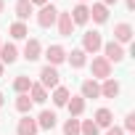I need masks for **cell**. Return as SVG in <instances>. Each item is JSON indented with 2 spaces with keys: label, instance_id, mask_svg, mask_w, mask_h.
Returning <instances> with one entry per match:
<instances>
[{
  "label": "cell",
  "instance_id": "33",
  "mask_svg": "<svg viewBox=\"0 0 135 135\" xmlns=\"http://www.w3.org/2000/svg\"><path fill=\"white\" fill-rule=\"evenodd\" d=\"M6 11V0H0V13H3Z\"/></svg>",
  "mask_w": 135,
  "mask_h": 135
},
{
  "label": "cell",
  "instance_id": "10",
  "mask_svg": "<svg viewBox=\"0 0 135 135\" xmlns=\"http://www.w3.org/2000/svg\"><path fill=\"white\" fill-rule=\"evenodd\" d=\"M85 106H88V101H85L82 95H72L69 101H66V109H69V117H74V119H80V117L85 114Z\"/></svg>",
  "mask_w": 135,
  "mask_h": 135
},
{
  "label": "cell",
  "instance_id": "37",
  "mask_svg": "<svg viewBox=\"0 0 135 135\" xmlns=\"http://www.w3.org/2000/svg\"><path fill=\"white\" fill-rule=\"evenodd\" d=\"M0 45H3V40H0Z\"/></svg>",
  "mask_w": 135,
  "mask_h": 135
},
{
  "label": "cell",
  "instance_id": "9",
  "mask_svg": "<svg viewBox=\"0 0 135 135\" xmlns=\"http://www.w3.org/2000/svg\"><path fill=\"white\" fill-rule=\"evenodd\" d=\"M80 95L88 101V98H101V85H98V80H93V77H88V80H82V85H80Z\"/></svg>",
  "mask_w": 135,
  "mask_h": 135
},
{
  "label": "cell",
  "instance_id": "15",
  "mask_svg": "<svg viewBox=\"0 0 135 135\" xmlns=\"http://www.w3.org/2000/svg\"><path fill=\"white\" fill-rule=\"evenodd\" d=\"M93 122L98 124V130H101V127H103V130H106V127H111V124H114V114H111V109H106V106H103V109H98V111L93 114Z\"/></svg>",
  "mask_w": 135,
  "mask_h": 135
},
{
  "label": "cell",
  "instance_id": "18",
  "mask_svg": "<svg viewBox=\"0 0 135 135\" xmlns=\"http://www.w3.org/2000/svg\"><path fill=\"white\" fill-rule=\"evenodd\" d=\"M119 90H122V85H119L114 77H109V80H103V85H101V98H117Z\"/></svg>",
  "mask_w": 135,
  "mask_h": 135
},
{
  "label": "cell",
  "instance_id": "32",
  "mask_svg": "<svg viewBox=\"0 0 135 135\" xmlns=\"http://www.w3.org/2000/svg\"><path fill=\"white\" fill-rule=\"evenodd\" d=\"M101 3H103V6L109 8V6H117V0H101Z\"/></svg>",
  "mask_w": 135,
  "mask_h": 135
},
{
  "label": "cell",
  "instance_id": "5",
  "mask_svg": "<svg viewBox=\"0 0 135 135\" xmlns=\"http://www.w3.org/2000/svg\"><path fill=\"white\" fill-rule=\"evenodd\" d=\"M90 72H93V80H109V77H111V64H109L103 56H93Z\"/></svg>",
  "mask_w": 135,
  "mask_h": 135
},
{
  "label": "cell",
  "instance_id": "8",
  "mask_svg": "<svg viewBox=\"0 0 135 135\" xmlns=\"http://www.w3.org/2000/svg\"><path fill=\"white\" fill-rule=\"evenodd\" d=\"M24 58L29 64L37 61V58H42V45H40L37 37H27V42H24Z\"/></svg>",
  "mask_w": 135,
  "mask_h": 135
},
{
  "label": "cell",
  "instance_id": "16",
  "mask_svg": "<svg viewBox=\"0 0 135 135\" xmlns=\"http://www.w3.org/2000/svg\"><path fill=\"white\" fill-rule=\"evenodd\" d=\"M66 61H69L72 69H82V66L88 64V53H85L82 48H74L72 53H66Z\"/></svg>",
  "mask_w": 135,
  "mask_h": 135
},
{
  "label": "cell",
  "instance_id": "3",
  "mask_svg": "<svg viewBox=\"0 0 135 135\" xmlns=\"http://www.w3.org/2000/svg\"><path fill=\"white\" fill-rule=\"evenodd\" d=\"M101 50H103V58H106L109 64H122V61L127 58L124 48H122L119 42H114V40H111V42H103V48H101Z\"/></svg>",
  "mask_w": 135,
  "mask_h": 135
},
{
  "label": "cell",
  "instance_id": "17",
  "mask_svg": "<svg viewBox=\"0 0 135 135\" xmlns=\"http://www.w3.org/2000/svg\"><path fill=\"white\" fill-rule=\"evenodd\" d=\"M19 58V50H16V45L13 42H3V45H0V64H13Z\"/></svg>",
  "mask_w": 135,
  "mask_h": 135
},
{
  "label": "cell",
  "instance_id": "20",
  "mask_svg": "<svg viewBox=\"0 0 135 135\" xmlns=\"http://www.w3.org/2000/svg\"><path fill=\"white\" fill-rule=\"evenodd\" d=\"M90 19H93L95 24H106V21H109V8L101 3V0H98V3H93V8H90Z\"/></svg>",
  "mask_w": 135,
  "mask_h": 135
},
{
  "label": "cell",
  "instance_id": "6",
  "mask_svg": "<svg viewBox=\"0 0 135 135\" xmlns=\"http://www.w3.org/2000/svg\"><path fill=\"white\" fill-rule=\"evenodd\" d=\"M132 35H135L132 24H127V21H119V24H114V42H119L122 48H124L127 42H132Z\"/></svg>",
  "mask_w": 135,
  "mask_h": 135
},
{
  "label": "cell",
  "instance_id": "13",
  "mask_svg": "<svg viewBox=\"0 0 135 135\" xmlns=\"http://www.w3.org/2000/svg\"><path fill=\"white\" fill-rule=\"evenodd\" d=\"M37 122L29 117V114H24L21 119H19V124H16V135H37Z\"/></svg>",
  "mask_w": 135,
  "mask_h": 135
},
{
  "label": "cell",
  "instance_id": "19",
  "mask_svg": "<svg viewBox=\"0 0 135 135\" xmlns=\"http://www.w3.org/2000/svg\"><path fill=\"white\" fill-rule=\"evenodd\" d=\"M13 11H16V16H19V21H24L27 24V19L35 13V6L29 3V0H16V6H13Z\"/></svg>",
  "mask_w": 135,
  "mask_h": 135
},
{
  "label": "cell",
  "instance_id": "22",
  "mask_svg": "<svg viewBox=\"0 0 135 135\" xmlns=\"http://www.w3.org/2000/svg\"><path fill=\"white\" fill-rule=\"evenodd\" d=\"M27 95L32 98V103H45V101H48V90H45L40 82H32V88H29Z\"/></svg>",
  "mask_w": 135,
  "mask_h": 135
},
{
  "label": "cell",
  "instance_id": "28",
  "mask_svg": "<svg viewBox=\"0 0 135 135\" xmlns=\"http://www.w3.org/2000/svg\"><path fill=\"white\" fill-rule=\"evenodd\" d=\"M124 132H130V135H135V114L130 111L127 117H124V127H122Z\"/></svg>",
  "mask_w": 135,
  "mask_h": 135
},
{
  "label": "cell",
  "instance_id": "29",
  "mask_svg": "<svg viewBox=\"0 0 135 135\" xmlns=\"http://www.w3.org/2000/svg\"><path fill=\"white\" fill-rule=\"evenodd\" d=\"M106 135H124V130L117 127V124H111V127H106Z\"/></svg>",
  "mask_w": 135,
  "mask_h": 135
},
{
  "label": "cell",
  "instance_id": "27",
  "mask_svg": "<svg viewBox=\"0 0 135 135\" xmlns=\"http://www.w3.org/2000/svg\"><path fill=\"white\" fill-rule=\"evenodd\" d=\"M64 135H80V119H74V117H69L64 122Z\"/></svg>",
  "mask_w": 135,
  "mask_h": 135
},
{
  "label": "cell",
  "instance_id": "11",
  "mask_svg": "<svg viewBox=\"0 0 135 135\" xmlns=\"http://www.w3.org/2000/svg\"><path fill=\"white\" fill-rule=\"evenodd\" d=\"M45 58H48V64H50V66L64 64V61H66V50H64V45H48Z\"/></svg>",
  "mask_w": 135,
  "mask_h": 135
},
{
  "label": "cell",
  "instance_id": "21",
  "mask_svg": "<svg viewBox=\"0 0 135 135\" xmlns=\"http://www.w3.org/2000/svg\"><path fill=\"white\" fill-rule=\"evenodd\" d=\"M8 35H11L13 40H27V37H29V27H27L24 21H13V24L8 27Z\"/></svg>",
  "mask_w": 135,
  "mask_h": 135
},
{
  "label": "cell",
  "instance_id": "26",
  "mask_svg": "<svg viewBox=\"0 0 135 135\" xmlns=\"http://www.w3.org/2000/svg\"><path fill=\"white\" fill-rule=\"evenodd\" d=\"M98 124L93 119H80V135H98Z\"/></svg>",
  "mask_w": 135,
  "mask_h": 135
},
{
  "label": "cell",
  "instance_id": "1",
  "mask_svg": "<svg viewBox=\"0 0 135 135\" xmlns=\"http://www.w3.org/2000/svg\"><path fill=\"white\" fill-rule=\"evenodd\" d=\"M40 85H42L45 90H56V88L61 85V74H58V69H56V66L45 64L42 69H40Z\"/></svg>",
  "mask_w": 135,
  "mask_h": 135
},
{
  "label": "cell",
  "instance_id": "4",
  "mask_svg": "<svg viewBox=\"0 0 135 135\" xmlns=\"http://www.w3.org/2000/svg\"><path fill=\"white\" fill-rule=\"evenodd\" d=\"M103 48V37H101V32H95V29H90V32H85L82 35V50L85 53H98Z\"/></svg>",
  "mask_w": 135,
  "mask_h": 135
},
{
  "label": "cell",
  "instance_id": "24",
  "mask_svg": "<svg viewBox=\"0 0 135 135\" xmlns=\"http://www.w3.org/2000/svg\"><path fill=\"white\" fill-rule=\"evenodd\" d=\"M29 88H32V80H29L27 74H19V77L13 80V90H16V95H24V93H29Z\"/></svg>",
  "mask_w": 135,
  "mask_h": 135
},
{
  "label": "cell",
  "instance_id": "12",
  "mask_svg": "<svg viewBox=\"0 0 135 135\" xmlns=\"http://www.w3.org/2000/svg\"><path fill=\"white\" fill-rule=\"evenodd\" d=\"M37 127L40 130H53L56 127V122H58V117H56V111H50V109H42L40 114H37Z\"/></svg>",
  "mask_w": 135,
  "mask_h": 135
},
{
  "label": "cell",
  "instance_id": "14",
  "mask_svg": "<svg viewBox=\"0 0 135 135\" xmlns=\"http://www.w3.org/2000/svg\"><path fill=\"white\" fill-rule=\"evenodd\" d=\"M69 16H72L74 27H77V24H88V21H90V8H88V6H82V3H77V6L69 11Z\"/></svg>",
  "mask_w": 135,
  "mask_h": 135
},
{
  "label": "cell",
  "instance_id": "25",
  "mask_svg": "<svg viewBox=\"0 0 135 135\" xmlns=\"http://www.w3.org/2000/svg\"><path fill=\"white\" fill-rule=\"evenodd\" d=\"M32 106H35V103H32V98H29L27 93H24V95H16V111H19V114H29Z\"/></svg>",
  "mask_w": 135,
  "mask_h": 135
},
{
  "label": "cell",
  "instance_id": "2",
  "mask_svg": "<svg viewBox=\"0 0 135 135\" xmlns=\"http://www.w3.org/2000/svg\"><path fill=\"white\" fill-rule=\"evenodd\" d=\"M56 19H58V8H56L53 3H45V6L37 11V24H40L42 29L56 27Z\"/></svg>",
  "mask_w": 135,
  "mask_h": 135
},
{
  "label": "cell",
  "instance_id": "35",
  "mask_svg": "<svg viewBox=\"0 0 135 135\" xmlns=\"http://www.w3.org/2000/svg\"><path fill=\"white\" fill-rule=\"evenodd\" d=\"M0 106H3V93H0Z\"/></svg>",
  "mask_w": 135,
  "mask_h": 135
},
{
  "label": "cell",
  "instance_id": "7",
  "mask_svg": "<svg viewBox=\"0 0 135 135\" xmlns=\"http://www.w3.org/2000/svg\"><path fill=\"white\" fill-rule=\"evenodd\" d=\"M56 27H58V35H61V37H72V32H74V21H72L69 11H58Z\"/></svg>",
  "mask_w": 135,
  "mask_h": 135
},
{
  "label": "cell",
  "instance_id": "36",
  "mask_svg": "<svg viewBox=\"0 0 135 135\" xmlns=\"http://www.w3.org/2000/svg\"><path fill=\"white\" fill-rule=\"evenodd\" d=\"M80 3H82V6H85V3H88V0H80Z\"/></svg>",
  "mask_w": 135,
  "mask_h": 135
},
{
  "label": "cell",
  "instance_id": "30",
  "mask_svg": "<svg viewBox=\"0 0 135 135\" xmlns=\"http://www.w3.org/2000/svg\"><path fill=\"white\" fill-rule=\"evenodd\" d=\"M29 3H32V6H40V8H42L45 3H50V0H29Z\"/></svg>",
  "mask_w": 135,
  "mask_h": 135
},
{
  "label": "cell",
  "instance_id": "31",
  "mask_svg": "<svg viewBox=\"0 0 135 135\" xmlns=\"http://www.w3.org/2000/svg\"><path fill=\"white\" fill-rule=\"evenodd\" d=\"M124 6H127V11H135V0H124Z\"/></svg>",
  "mask_w": 135,
  "mask_h": 135
},
{
  "label": "cell",
  "instance_id": "23",
  "mask_svg": "<svg viewBox=\"0 0 135 135\" xmlns=\"http://www.w3.org/2000/svg\"><path fill=\"white\" fill-rule=\"evenodd\" d=\"M50 98H53V103H56V106L61 109V106H66V101L72 98V93H69V88H64V85H58V88L53 90V95H50Z\"/></svg>",
  "mask_w": 135,
  "mask_h": 135
},
{
  "label": "cell",
  "instance_id": "34",
  "mask_svg": "<svg viewBox=\"0 0 135 135\" xmlns=\"http://www.w3.org/2000/svg\"><path fill=\"white\" fill-rule=\"evenodd\" d=\"M3 69H6V66H3V64H0V77H3Z\"/></svg>",
  "mask_w": 135,
  "mask_h": 135
}]
</instances>
